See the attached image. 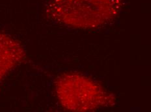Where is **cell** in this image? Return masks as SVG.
Wrapping results in <instances>:
<instances>
[{"label":"cell","mask_w":151,"mask_h":112,"mask_svg":"<svg viewBox=\"0 0 151 112\" xmlns=\"http://www.w3.org/2000/svg\"><path fill=\"white\" fill-rule=\"evenodd\" d=\"M118 0H51L53 19L77 28H93L108 22L118 11Z\"/></svg>","instance_id":"cell-1"},{"label":"cell","mask_w":151,"mask_h":112,"mask_svg":"<svg viewBox=\"0 0 151 112\" xmlns=\"http://www.w3.org/2000/svg\"><path fill=\"white\" fill-rule=\"evenodd\" d=\"M55 90L62 106L70 111L95 110L108 105L111 100L99 84L78 73H66L59 77Z\"/></svg>","instance_id":"cell-2"},{"label":"cell","mask_w":151,"mask_h":112,"mask_svg":"<svg viewBox=\"0 0 151 112\" xmlns=\"http://www.w3.org/2000/svg\"><path fill=\"white\" fill-rule=\"evenodd\" d=\"M25 53L22 45L9 36L0 33V82L23 60Z\"/></svg>","instance_id":"cell-3"}]
</instances>
